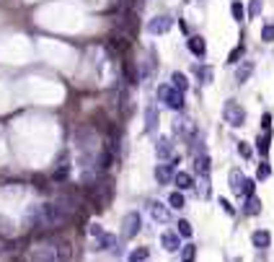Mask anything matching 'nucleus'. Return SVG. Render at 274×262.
Returning a JSON list of instances; mask_svg holds the SVG:
<instances>
[{
  "mask_svg": "<svg viewBox=\"0 0 274 262\" xmlns=\"http://www.w3.org/2000/svg\"><path fill=\"white\" fill-rule=\"evenodd\" d=\"M194 76L202 78V83H210L212 81V68H207V65H194Z\"/></svg>",
  "mask_w": 274,
  "mask_h": 262,
  "instance_id": "obj_21",
  "label": "nucleus"
},
{
  "mask_svg": "<svg viewBox=\"0 0 274 262\" xmlns=\"http://www.w3.org/2000/svg\"><path fill=\"white\" fill-rule=\"evenodd\" d=\"M171 89H176V91H181V94H184V91L189 89V81H187V76H184V73H173V76H171Z\"/></svg>",
  "mask_w": 274,
  "mask_h": 262,
  "instance_id": "obj_19",
  "label": "nucleus"
},
{
  "mask_svg": "<svg viewBox=\"0 0 274 262\" xmlns=\"http://www.w3.org/2000/svg\"><path fill=\"white\" fill-rule=\"evenodd\" d=\"M269 174H271V169H269L266 164H261V166H259V171H256V177H259V179H266Z\"/></svg>",
  "mask_w": 274,
  "mask_h": 262,
  "instance_id": "obj_33",
  "label": "nucleus"
},
{
  "mask_svg": "<svg viewBox=\"0 0 274 262\" xmlns=\"http://www.w3.org/2000/svg\"><path fill=\"white\" fill-rule=\"evenodd\" d=\"M256 148H259V154H261V156H266V154H269V133H266L264 138H259V140H256Z\"/></svg>",
  "mask_w": 274,
  "mask_h": 262,
  "instance_id": "obj_26",
  "label": "nucleus"
},
{
  "mask_svg": "<svg viewBox=\"0 0 274 262\" xmlns=\"http://www.w3.org/2000/svg\"><path fill=\"white\" fill-rule=\"evenodd\" d=\"M155 154H158V159H161V161L173 159V143L168 138H161V140L155 143Z\"/></svg>",
  "mask_w": 274,
  "mask_h": 262,
  "instance_id": "obj_8",
  "label": "nucleus"
},
{
  "mask_svg": "<svg viewBox=\"0 0 274 262\" xmlns=\"http://www.w3.org/2000/svg\"><path fill=\"white\" fill-rule=\"evenodd\" d=\"M114 242H117V239L111 234H104L101 239H96V249H109V247H114Z\"/></svg>",
  "mask_w": 274,
  "mask_h": 262,
  "instance_id": "obj_23",
  "label": "nucleus"
},
{
  "mask_svg": "<svg viewBox=\"0 0 274 262\" xmlns=\"http://www.w3.org/2000/svg\"><path fill=\"white\" fill-rule=\"evenodd\" d=\"M261 125H264V130H266V133H269V125H271V117H269V115H264V120H261Z\"/></svg>",
  "mask_w": 274,
  "mask_h": 262,
  "instance_id": "obj_38",
  "label": "nucleus"
},
{
  "mask_svg": "<svg viewBox=\"0 0 274 262\" xmlns=\"http://www.w3.org/2000/svg\"><path fill=\"white\" fill-rule=\"evenodd\" d=\"M192 257H194V247L189 244V247H184V262H189Z\"/></svg>",
  "mask_w": 274,
  "mask_h": 262,
  "instance_id": "obj_35",
  "label": "nucleus"
},
{
  "mask_svg": "<svg viewBox=\"0 0 274 262\" xmlns=\"http://www.w3.org/2000/svg\"><path fill=\"white\" fill-rule=\"evenodd\" d=\"M243 179H246V177H243V174H241L238 169H233V171H231V177H227V182H231V190L238 195V198H241V190H243Z\"/></svg>",
  "mask_w": 274,
  "mask_h": 262,
  "instance_id": "obj_16",
  "label": "nucleus"
},
{
  "mask_svg": "<svg viewBox=\"0 0 274 262\" xmlns=\"http://www.w3.org/2000/svg\"><path fill=\"white\" fill-rule=\"evenodd\" d=\"M176 164V161H173ZM173 164H161L155 169V179H158V184H168L171 179H173Z\"/></svg>",
  "mask_w": 274,
  "mask_h": 262,
  "instance_id": "obj_10",
  "label": "nucleus"
},
{
  "mask_svg": "<svg viewBox=\"0 0 274 262\" xmlns=\"http://www.w3.org/2000/svg\"><path fill=\"white\" fill-rule=\"evenodd\" d=\"M171 24H173L171 16H155V18H150L148 31H150V34H166V31L171 29Z\"/></svg>",
  "mask_w": 274,
  "mask_h": 262,
  "instance_id": "obj_6",
  "label": "nucleus"
},
{
  "mask_svg": "<svg viewBox=\"0 0 274 262\" xmlns=\"http://www.w3.org/2000/svg\"><path fill=\"white\" fill-rule=\"evenodd\" d=\"M109 195H111L109 184H106V182H101V184H96L94 190H90V200H94L99 208H106V203H109Z\"/></svg>",
  "mask_w": 274,
  "mask_h": 262,
  "instance_id": "obj_7",
  "label": "nucleus"
},
{
  "mask_svg": "<svg viewBox=\"0 0 274 262\" xmlns=\"http://www.w3.org/2000/svg\"><path fill=\"white\" fill-rule=\"evenodd\" d=\"M238 57H243V47H236L231 52V57H227V62H238Z\"/></svg>",
  "mask_w": 274,
  "mask_h": 262,
  "instance_id": "obj_34",
  "label": "nucleus"
},
{
  "mask_svg": "<svg viewBox=\"0 0 274 262\" xmlns=\"http://www.w3.org/2000/svg\"><path fill=\"white\" fill-rule=\"evenodd\" d=\"M251 242H254L256 249H266L271 244V234L269 231H254V234H251Z\"/></svg>",
  "mask_w": 274,
  "mask_h": 262,
  "instance_id": "obj_12",
  "label": "nucleus"
},
{
  "mask_svg": "<svg viewBox=\"0 0 274 262\" xmlns=\"http://www.w3.org/2000/svg\"><path fill=\"white\" fill-rule=\"evenodd\" d=\"M29 259L31 262H60L57 259V249L52 244H36V247H31Z\"/></svg>",
  "mask_w": 274,
  "mask_h": 262,
  "instance_id": "obj_4",
  "label": "nucleus"
},
{
  "mask_svg": "<svg viewBox=\"0 0 274 262\" xmlns=\"http://www.w3.org/2000/svg\"><path fill=\"white\" fill-rule=\"evenodd\" d=\"M176 226H178L176 234H181V236H192V223H189V221H178Z\"/></svg>",
  "mask_w": 274,
  "mask_h": 262,
  "instance_id": "obj_29",
  "label": "nucleus"
},
{
  "mask_svg": "<svg viewBox=\"0 0 274 262\" xmlns=\"http://www.w3.org/2000/svg\"><path fill=\"white\" fill-rule=\"evenodd\" d=\"M261 39H264V42H274V26H271V24H266V26L261 29Z\"/></svg>",
  "mask_w": 274,
  "mask_h": 262,
  "instance_id": "obj_32",
  "label": "nucleus"
},
{
  "mask_svg": "<svg viewBox=\"0 0 274 262\" xmlns=\"http://www.w3.org/2000/svg\"><path fill=\"white\" fill-rule=\"evenodd\" d=\"M161 244H163L166 252H178V249H181V242H178V234H176V231H166V234L161 236Z\"/></svg>",
  "mask_w": 274,
  "mask_h": 262,
  "instance_id": "obj_9",
  "label": "nucleus"
},
{
  "mask_svg": "<svg viewBox=\"0 0 274 262\" xmlns=\"http://www.w3.org/2000/svg\"><path fill=\"white\" fill-rule=\"evenodd\" d=\"M261 13V0H251V6H248V16L251 18H256Z\"/></svg>",
  "mask_w": 274,
  "mask_h": 262,
  "instance_id": "obj_28",
  "label": "nucleus"
},
{
  "mask_svg": "<svg viewBox=\"0 0 274 262\" xmlns=\"http://www.w3.org/2000/svg\"><path fill=\"white\" fill-rule=\"evenodd\" d=\"M220 205H222V210H225V213H231V215H233V205L227 203V200H222V198H220Z\"/></svg>",
  "mask_w": 274,
  "mask_h": 262,
  "instance_id": "obj_36",
  "label": "nucleus"
},
{
  "mask_svg": "<svg viewBox=\"0 0 274 262\" xmlns=\"http://www.w3.org/2000/svg\"><path fill=\"white\" fill-rule=\"evenodd\" d=\"M143 259H148V249H134L129 254V262H143Z\"/></svg>",
  "mask_w": 274,
  "mask_h": 262,
  "instance_id": "obj_30",
  "label": "nucleus"
},
{
  "mask_svg": "<svg viewBox=\"0 0 274 262\" xmlns=\"http://www.w3.org/2000/svg\"><path fill=\"white\" fill-rule=\"evenodd\" d=\"M231 13H233L236 21H243V16H246V11H243V6L238 3V0H233V3H231Z\"/></svg>",
  "mask_w": 274,
  "mask_h": 262,
  "instance_id": "obj_25",
  "label": "nucleus"
},
{
  "mask_svg": "<svg viewBox=\"0 0 274 262\" xmlns=\"http://www.w3.org/2000/svg\"><path fill=\"white\" fill-rule=\"evenodd\" d=\"M178 190H189L192 184H194V179H192V174H187V171H176L173 174V179H171Z\"/></svg>",
  "mask_w": 274,
  "mask_h": 262,
  "instance_id": "obj_14",
  "label": "nucleus"
},
{
  "mask_svg": "<svg viewBox=\"0 0 274 262\" xmlns=\"http://www.w3.org/2000/svg\"><path fill=\"white\" fill-rule=\"evenodd\" d=\"M189 50H192L197 57H204V55H207V45H204L202 36H189Z\"/></svg>",
  "mask_w": 274,
  "mask_h": 262,
  "instance_id": "obj_15",
  "label": "nucleus"
},
{
  "mask_svg": "<svg viewBox=\"0 0 274 262\" xmlns=\"http://www.w3.org/2000/svg\"><path fill=\"white\" fill-rule=\"evenodd\" d=\"M251 73H254V62H251V60H243V62L238 65V70H236V81H238V83H246V81L251 78Z\"/></svg>",
  "mask_w": 274,
  "mask_h": 262,
  "instance_id": "obj_13",
  "label": "nucleus"
},
{
  "mask_svg": "<svg viewBox=\"0 0 274 262\" xmlns=\"http://www.w3.org/2000/svg\"><path fill=\"white\" fill-rule=\"evenodd\" d=\"M39 213H41V226H62L70 218V210L60 203H44L39 205Z\"/></svg>",
  "mask_w": 274,
  "mask_h": 262,
  "instance_id": "obj_1",
  "label": "nucleus"
},
{
  "mask_svg": "<svg viewBox=\"0 0 274 262\" xmlns=\"http://www.w3.org/2000/svg\"><path fill=\"white\" fill-rule=\"evenodd\" d=\"M222 115H225V122L231 125V127H243L246 125V112H243V106L238 101H225V109H222Z\"/></svg>",
  "mask_w": 274,
  "mask_h": 262,
  "instance_id": "obj_2",
  "label": "nucleus"
},
{
  "mask_svg": "<svg viewBox=\"0 0 274 262\" xmlns=\"http://www.w3.org/2000/svg\"><path fill=\"white\" fill-rule=\"evenodd\" d=\"M254 187H256V182H254V179H243V190H241V195L251 198V195H254Z\"/></svg>",
  "mask_w": 274,
  "mask_h": 262,
  "instance_id": "obj_27",
  "label": "nucleus"
},
{
  "mask_svg": "<svg viewBox=\"0 0 274 262\" xmlns=\"http://www.w3.org/2000/svg\"><path fill=\"white\" fill-rule=\"evenodd\" d=\"M88 234H90V236H94V239H101V236H104L106 231L101 229V223H90V229H88Z\"/></svg>",
  "mask_w": 274,
  "mask_h": 262,
  "instance_id": "obj_31",
  "label": "nucleus"
},
{
  "mask_svg": "<svg viewBox=\"0 0 274 262\" xmlns=\"http://www.w3.org/2000/svg\"><path fill=\"white\" fill-rule=\"evenodd\" d=\"M155 127H158V109L148 106V112H145V130H148V133H155Z\"/></svg>",
  "mask_w": 274,
  "mask_h": 262,
  "instance_id": "obj_18",
  "label": "nucleus"
},
{
  "mask_svg": "<svg viewBox=\"0 0 274 262\" xmlns=\"http://www.w3.org/2000/svg\"><path fill=\"white\" fill-rule=\"evenodd\" d=\"M0 229H3V231L11 229V221H8V218H0Z\"/></svg>",
  "mask_w": 274,
  "mask_h": 262,
  "instance_id": "obj_37",
  "label": "nucleus"
},
{
  "mask_svg": "<svg viewBox=\"0 0 274 262\" xmlns=\"http://www.w3.org/2000/svg\"><path fill=\"white\" fill-rule=\"evenodd\" d=\"M168 205L171 208H184V195H181V192H171V198H168Z\"/></svg>",
  "mask_w": 274,
  "mask_h": 262,
  "instance_id": "obj_24",
  "label": "nucleus"
},
{
  "mask_svg": "<svg viewBox=\"0 0 274 262\" xmlns=\"http://www.w3.org/2000/svg\"><path fill=\"white\" fill-rule=\"evenodd\" d=\"M158 99L166 101L173 112H181V109H184V94L171 89V86H158Z\"/></svg>",
  "mask_w": 274,
  "mask_h": 262,
  "instance_id": "obj_3",
  "label": "nucleus"
},
{
  "mask_svg": "<svg viewBox=\"0 0 274 262\" xmlns=\"http://www.w3.org/2000/svg\"><path fill=\"white\" fill-rule=\"evenodd\" d=\"M261 210V200L259 198H254V195H251V198H246V205H243V213L246 215H256Z\"/></svg>",
  "mask_w": 274,
  "mask_h": 262,
  "instance_id": "obj_20",
  "label": "nucleus"
},
{
  "mask_svg": "<svg viewBox=\"0 0 274 262\" xmlns=\"http://www.w3.org/2000/svg\"><path fill=\"white\" fill-rule=\"evenodd\" d=\"M150 215H153V221H158V223H168L171 221V213L161 203H150Z\"/></svg>",
  "mask_w": 274,
  "mask_h": 262,
  "instance_id": "obj_11",
  "label": "nucleus"
},
{
  "mask_svg": "<svg viewBox=\"0 0 274 262\" xmlns=\"http://www.w3.org/2000/svg\"><path fill=\"white\" fill-rule=\"evenodd\" d=\"M55 249H57V259H60V262H67V259H70V244H67V242H60Z\"/></svg>",
  "mask_w": 274,
  "mask_h": 262,
  "instance_id": "obj_22",
  "label": "nucleus"
},
{
  "mask_svg": "<svg viewBox=\"0 0 274 262\" xmlns=\"http://www.w3.org/2000/svg\"><path fill=\"white\" fill-rule=\"evenodd\" d=\"M194 169L199 171V177H202V179H207V177H210V159L204 156V154H202V156H197V161H194Z\"/></svg>",
  "mask_w": 274,
  "mask_h": 262,
  "instance_id": "obj_17",
  "label": "nucleus"
},
{
  "mask_svg": "<svg viewBox=\"0 0 274 262\" xmlns=\"http://www.w3.org/2000/svg\"><path fill=\"white\" fill-rule=\"evenodd\" d=\"M122 226H124V229H122V236H124V239H134L137 234H140V226H143L140 213H134V210L127 213V215H124V221H122Z\"/></svg>",
  "mask_w": 274,
  "mask_h": 262,
  "instance_id": "obj_5",
  "label": "nucleus"
}]
</instances>
